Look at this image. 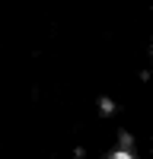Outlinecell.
<instances>
[{
	"label": "cell",
	"mask_w": 153,
	"mask_h": 159,
	"mask_svg": "<svg viewBox=\"0 0 153 159\" xmlns=\"http://www.w3.org/2000/svg\"><path fill=\"white\" fill-rule=\"evenodd\" d=\"M112 159H131V153H124V150H118V153H112Z\"/></svg>",
	"instance_id": "1"
}]
</instances>
